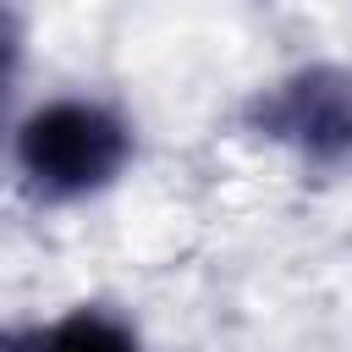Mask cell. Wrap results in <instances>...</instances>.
I'll return each instance as SVG.
<instances>
[{"instance_id":"obj_2","label":"cell","mask_w":352,"mask_h":352,"mask_svg":"<svg viewBox=\"0 0 352 352\" xmlns=\"http://www.w3.org/2000/svg\"><path fill=\"white\" fill-rule=\"evenodd\" d=\"M264 132L302 160H352V66H308L264 99Z\"/></svg>"},{"instance_id":"obj_1","label":"cell","mask_w":352,"mask_h":352,"mask_svg":"<svg viewBox=\"0 0 352 352\" xmlns=\"http://www.w3.org/2000/svg\"><path fill=\"white\" fill-rule=\"evenodd\" d=\"M132 160V126L104 99H44L16 126V170L38 198L104 192Z\"/></svg>"},{"instance_id":"obj_3","label":"cell","mask_w":352,"mask_h":352,"mask_svg":"<svg viewBox=\"0 0 352 352\" xmlns=\"http://www.w3.org/2000/svg\"><path fill=\"white\" fill-rule=\"evenodd\" d=\"M33 352H143V346H138V330L110 308H72L38 330Z\"/></svg>"}]
</instances>
